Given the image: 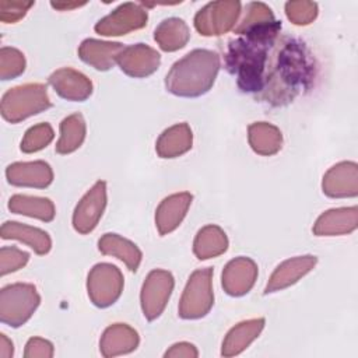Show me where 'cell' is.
I'll list each match as a JSON object with an SVG mask.
<instances>
[{"label":"cell","mask_w":358,"mask_h":358,"mask_svg":"<svg viewBox=\"0 0 358 358\" xmlns=\"http://www.w3.org/2000/svg\"><path fill=\"white\" fill-rule=\"evenodd\" d=\"M53 136H55V133L49 123L35 124L25 131V136L21 140L20 148L25 154L36 152V151L45 148L53 140Z\"/></svg>","instance_id":"cell-32"},{"label":"cell","mask_w":358,"mask_h":358,"mask_svg":"<svg viewBox=\"0 0 358 358\" xmlns=\"http://www.w3.org/2000/svg\"><path fill=\"white\" fill-rule=\"evenodd\" d=\"M138 343V333L133 327L124 323H115L103 331L99 341V351L103 357H116L131 352L137 348Z\"/></svg>","instance_id":"cell-21"},{"label":"cell","mask_w":358,"mask_h":358,"mask_svg":"<svg viewBox=\"0 0 358 358\" xmlns=\"http://www.w3.org/2000/svg\"><path fill=\"white\" fill-rule=\"evenodd\" d=\"M29 260V255L15 246H3L0 250V275L22 268Z\"/></svg>","instance_id":"cell-35"},{"label":"cell","mask_w":358,"mask_h":358,"mask_svg":"<svg viewBox=\"0 0 358 358\" xmlns=\"http://www.w3.org/2000/svg\"><path fill=\"white\" fill-rule=\"evenodd\" d=\"M8 210L14 214H22L27 217L38 218L49 222L56 215V208L52 200L46 197H35L25 194H14L8 200Z\"/></svg>","instance_id":"cell-28"},{"label":"cell","mask_w":358,"mask_h":358,"mask_svg":"<svg viewBox=\"0 0 358 358\" xmlns=\"http://www.w3.org/2000/svg\"><path fill=\"white\" fill-rule=\"evenodd\" d=\"M281 22L253 28L228 43L225 52L227 70L235 76L243 92L259 95L264 85V74L271 48L280 36Z\"/></svg>","instance_id":"cell-2"},{"label":"cell","mask_w":358,"mask_h":358,"mask_svg":"<svg viewBox=\"0 0 358 358\" xmlns=\"http://www.w3.org/2000/svg\"><path fill=\"white\" fill-rule=\"evenodd\" d=\"M124 46L119 42H103L98 39H85L78 48L80 59L96 70L106 71L117 63V57Z\"/></svg>","instance_id":"cell-19"},{"label":"cell","mask_w":358,"mask_h":358,"mask_svg":"<svg viewBox=\"0 0 358 358\" xmlns=\"http://www.w3.org/2000/svg\"><path fill=\"white\" fill-rule=\"evenodd\" d=\"M106 207V183L98 180L78 201L73 214V227L78 234L91 232L99 222Z\"/></svg>","instance_id":"cell-11"},{"label":"cell","mask_w":358,"mask_h":358,"mask_svg":"<svg viewBox=\"0 0 358 358\" xmlns=\"http://www.w3.org/2000/svg\"><path fill=\"white\" fill-rule=\"evenodd\" d=\"M249 144L256 154L274 155L281 150L282 134L278 127L267 122L252 123L248 129Z\"/></svg>","instance_id":"cell-27"},{"label":"cell","mask_w":358,"mask_h":358,"mask_svg":"<svg viewBox=\"0 0 358 358\" xmlns=\"http://www.w3.org/2000/svg\"><path fill=\"white\" fill-rule=\"evenodd\" d=\"M274 21H275L274 14L268 6H266L264 3H249L246 6L243 18L234 28V32L238 35H242L253 28H259V27L271 24Z\"/></svg>","instance_id":"cell-31"},{"label":"cell","mask_w":358,"mask_h":358,"mask_svg":"<svg viewBox=\"0 0 358 358\" xmlns=\"http://www.w3.org/2000/svg\"><path fill=\"white\" fill-rule=\"evenodd\" d=\"M159 53L144 43L124 46L117 57V64L123 73L134 78L151 76L159 67Z\"/></svg>","instance_id":"cell-12"},{"label":"cell","mask_w":358,"mask_h":358,"mask_svg":"<svg viewBox=\"0 0 358 358\" xmlns=\"http://www.w3.org/2000/svg\"><path fill=\"white\" fill-rule=\"evenodd\" d=\"M46 87L39 83H29L10 88L4 92L0 103L1 116L10 123H18L29 116L50 108Z\"/></svg>","instance_id":"cell-4"},{"label":"cell","mask_w":358,"mask_h":358,"mask_svg":"<svg viewBox=\"0 0 358 358\" xmlns=\"http://www.w3.org/2000/svg\"><path fill=\"white\" fill-rule=\"evenodd\" d=\"M193 134L187 123H178L164 130L155 144V151L161 158H175L192 148Z\"/></svg>","instance_id":"cell-23"},{"label":"cell","mask_w":358,"mask_h":358,"mask_svg":"<svg viewBox=\"0 0 358 358\" xmlns=\"http://www.w3.org/2000/svg\"><path fill=\"white\" fill-rule=\"evenodd\" d=\"M14 354V347L11 340L6 334H0V358H11Z\"/></svg>","instance_id":"cell-39"},{"label":"cell","mask_w":358,"mask_h":358,"mask_svg":"<svg viewBox=\"0 0 358 358\" xmlns=\"http://www.w3.org/2000/svg\"><path fill=\"white\" fill-rule=\"evenodd\" d=\"M316 262L317 259L312 255L296 256L282 262L270 275L264 292H275L295 284L296 281H299V278L306 275L315 267Z\"/></svg>","instance_id":"cell-17"},{"label":"cell","mask_w":358,"mask_h":358,"mask_svg":"<svg viewBox=\"0 0 358 358\" xmlns=\"http://www.w3.org/2000/svg\"><path fill=\"white\" fill-rule=\"evenodd\" d=\"M173 277L169 271L152 270L141 288V309L147 320H155L164 312L173 289Z\"/></svg>","instance_id":"cell-9"},{"label":"cell","mask_w":358,"mask_h":358,"mask_svg":"<svg viewBox=\"0 0 358 358\" xmlns=\"http://www.w3.org/2000/svg\"><path fill=\"white\" fill-rule=\"evenodd\" d=\"M50 6L56 10H62V11H66V10H73V8H77V7H81V6H85V3H78V1H74V3H66V1H52Z\"/></svg>","instance_id":"cell-40"},{"label":"cell","mask_w":358,"mask_h":358,"mask_svg":"<svg viewBox=\"0 0 358 358\" xmlns=\"http://www.w3.org/2000/svg\"><path fill=\"white\" fill-rule=\"evenodd\" d=\"M264 327V319H250L241 322L235 327H232L227 337L222 341V350L221 354L224 357H234L241 354L243 350L249 347V344L259 337L260 331Z\"/></svg>","instance_id":"cell-24"},{"label":"cell","mask_w":358,"mask_h":358,"mask_svg":"<svg viewBox=\"0 0 358 358\" xmlns=\"http://www.w3.org/2000/svg\"><path fill=\"white\" fill-rule=\"evenodd\" d=\"M154 39L162 50L175 52L187 43L190 31L183 20L172 17L159 22L154 31Z\"/></svg>","instance_id":"cell-26"},{"label":"cell","mask_w":358,"mask_h":358,"mask_svg":"<svg viewBox=\"0 0 358 358\" xmlns=\"http://www.w3.org/2000/svg\"><path fill=\"white\" fill-rule=\"evenodd\" d=\"M214 303L213 268L196 270L183 289L179 302V316L182 319H199L206 316Z\"/></svg>","instance_id":"cell-6"},{"label":"cell","mask_w":358,"mask_h":358,"mask_svg":"<svg viewBox=\"0 0 358 358\" xmlns=\"http://www.w3.org/2000/svg\"><path fill=\"white\" fill-rule=\"evenodd\" d=\"M25 71L24 55L10 46H3L0 50V78L11 80L21 76Z\"/></svg>","instance_id":"cell-33"},{"label":"cell","mask_w":358,"mask_h":358,"mask_svg":"<svg viewBox=\"0 0 358 358\" xmlns=\"http://www.w3.org/2000/svg\"><path fill=\"white\" fill-rule=\"evenodd\" d=\"M285 14L295 25H308L317 15V4L313 1H288L285 4Z\"/></svg>","instance_id":"cell-34"},{"label":"cell","mask_w":358,"mask_h":358,"mask_svg":"<svg viewBox=\"0 0 358 358\" xmlns=\"http://www.w3.org/2000/svg\"><path fill=\"white\" fill-rule=\"evenodd\" d=\"M192 194L187 192L175 193L161 201L155 213V225L161 235L175 231L183 221L190 204Z\"/></svg>","instance_id":"cell-18"},{"label":"cell","mask_w":358,"mask_h":358,"mask_svg":"<svg viewBox=\"0 0 358 358\" xmlns=\"http://www.w3.org/2000/svg\"><path fill=\"white\" fill-rule=\"evenodd\" d=\"M199 355V351L196 350V347L190 343H176L173 344L166 352L165 357H175V358H180V357H186V358H196Z\"/></svg>","instance_id":"cell-38"},{"label":"cell","mask_w":358,"mask_h":358,"mask_svg":"<svg viewBox=\"0 0 358 358\" xmlns=\"http://www.w3.org/2000/svg\"><path fill=\"white\" fill-rule=\"evenodd\" d=\"M85 120L80 113L64 117L60 123V138L56 143L57 154H70L80 148L85 138Z\"/></svg>","instance_id":"cell-30"},{"label":"cell","mask_w":358,"mask_h":358,"mask_svg":"<svg viewBox=\"0 0 358 358\" xmlns=\"http://www.w3.org/2000/svg\"><path fill=\"white\" fill-rule=\"evenodd\" d=\"M148 14L143 4L124 3L120 4L106 17L101 18L95 24V31L103 36H119L126 35L131 31L141 29L145 27Z\"/></svg>","instance_id":"cell-10"},{"label":"cell","mask_w":358,"mask_h":358,"mask_svg":"<svg viewBox=\"0 0 358 358\" xmlns=\"http://www.w3.org/2000/svg\"><path fill=\"white\" fill-rule=\"evenodd\" d=\"M87 291L91 302L98 308L113 305L123 291V275L110 263H98L88 273Z\"/></svg>","instance_id":"cell-7"},{"label":"cell","mask_w":358,"mask_h":358,"mask_svg":"<svg viewBox=\"0 0 358 358\" xmlns=\"http://www.w3.org/2000/svg\"><path fill=\"white\" fill-rule=\"evenodd\" d=\"M34 6V1H0V20L6 24H14L20 21L27 11Z\"/></svg>","instance_id":"cell-36"},{"label":"cell","mask_w":358,"mask_h":358,"mask_svg":"<svg viewBox=\"0 0 358 358\" xmlns=\"http://www.w3.org/2000/svg\"><path fill=\"white\" fill-rule=\"evenodd\" d=\"M313 78L315 62L305 43L278 36L270 52L263 90L257 96L271 105H284L308 90Z\"/></svg>","instance_id":"cell-1"},{"label":"cell","mask_w":358,"mask_h":358,"mask_svg":"<svg viewBox=\"0 0 358 358\" xmlns=\"http://www.w3.org/2000/svg\"><path fill=\"white\" fill-rule=\"evenodd\" d=\"M239 1H213L197 11L194 27L200 35L218 36L235 28L241 15Z\"/></svg>","instance_id":"cell-8"},{"label":"cell","mask_w":358,"mask_h":358,"mask_svg":"<svg viewBox=\"0 0 358 358\" xmlns=\"http://www.w3.org/2000/svg\"><path fill=\"white\" fill-rule=\"evenodd\" d=\"M41 296L32 284L15 282L0 291V320L10 327H20L27 323L36 308Z\"/></svg>","instance_id":"cell-5"},{"label":"cell","mask_w":358,"mask_h":358,"mask_svg":"<svg viewBox=\"0 0 358 358\" xmlns=\"http://www.w3.org/2000/svg\"><path fill=\"white\" fill-rule=\"evenodd\" d=\"M257 278V266L249 259L239 256L231 260L222 271V288L231 296L248 294Z\"/></svg>","instance_id":"cell-13"},{"label":"cell","mask_w":358,"mask_h":358,"mask_svg":"<svg viewBox=\"0 0 358 358\" xmlns=\"http://www.w3.org/2000/svg\"><path fill=\"white\" fill-rule=\"evenodd\" d=\"M228 248L225 232L217 225L203 227L193 242V252L197 259L206 260L222 255Z\"/></svg>","instance_id":"cell-29"},{"label":"cell","mask_w":358,"mask_h":358,"mask_svg":"<svg viewBox=\"0 0 358 358\" xmlns=\"http://www.w3.org/2000/svg\"><path fill=\"white\" fill-rule=\"evenodd\" d=\"M357 207L333 208L323 213L313 225V234L317 236H336L350 234L357 228Z\"/></svg>","instance_id":"cell-20"},{"label":"cell","mask_w":358,"mask_h":358,"mask_svg":"<svg viewBox=\"0 0 358 358\" xmlns=\"http://www.w3.org/2000/svg\"><path fill=\"white\" fill-rule=\"evenodd\" d=\"M0 235L3 239H15L28 245L38 255H46L52 248L48 232L17 221H6L1 225Z\"/></svg>","instance_id":"cell-22"},{"label":"cell","mask_w":358,"mask_h":358,"mask_svg":"<svg viewBox=\"0 0 358 358\" xmlns=\"http://www.w3.org/2000/svg\"><path fill=\"white\" fill-rule=\"evenodd\" d=\"M52 355H53V345L50 341L41 337H32L28 340L24 351L25 358H36V357L50 358Z\"/></svg>","instance_id":"cell-37"},{"label":"cell","mask_w":358,"mask_h":358,"mask_svg":"<svg viewBox=\"0 0 358 358\" xmlns=\"http://www.w3.org/2000/svg\"><path fill=\"white\" fill-rule=\"evenodd\" d=\"M53 90L67 101H85L92 94V83L83 73L63 67L53 71L49 77Z\"/></svg>","instance_id":"cell-16"},{"label":"cell","mask_w":358,"mask_h":358,"mask_svg":"<svg viewBox=\"0 0 358 358\" xmlns=\"http://www.w3.org/2000/svg\"><path fill=\"white\" fill-rule=\"evenodd\" d=\"M220 64L215 52L194 49L173 63L165 77V87L178 96H200L213 87Z\"/></svg>","instance_id":"cell-3"},{"label":"cell","mask_w":358,"mask_h":358,"mask_svg":"<svg viewBox=\"0 0 358 358\" xmlns=\"http://www.w3.org/2000/svg\"><path fill=\"white\" fill-rule=\"evenodd\" d=\"M98 249L102 255L113 256L122 260L130 271H136L141 263V250L129 239L117 234H105L98 241Z\"/></svg>","instance_id":"cell-25"},{"label":"cell","mask_w":358,"mask_h":358,"mask_svg":"<svg viewBox=\"0 0 358 358\" xmlns=\"http://www.w3.org/2000/svg\"><path fill=\"white\" fill-rule=\"evenodd\" d=\"M323 193L329 197H355L358 193V166L355 162H340L323 176Z\"/></svg>","instance_id":"cell-14"},{"label":"cell","mask_w":358,"mask_h":358,"mask_svg":"<svg viewBox=\"0 0 358 358\" xmlns=\"http://www.w3.org/2000/svg\"><path fill=\"white\" fill-rule=\"evenodd\" d=\"M6 178L14 186L43 189L52 183L53 171L45 161L14 162L7 166Z\"/></svg>","instance_id":"cell-15"}]
</instances>
